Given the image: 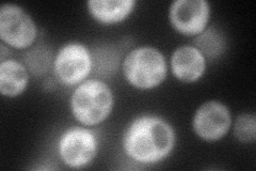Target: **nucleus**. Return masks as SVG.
Listing matches in <instances>:
<instances>
[{
	"instance_id": "obj_1",
	"label": "nucleus",
	"mask_w": 256,
	"mask_h": 171,
	"mask_svg": "<svg viewBox=\"0 0 256 171\" xmlns=\"http://www.w3.org/2000/svg\"><path fill=\"white\" fill-rule=\"evenodd\" d=\"M175 133L168 122L156 116L134 119L125 132L123 145L126 154L136 161L153 164L171 153Z\"/></svg>"
},
{
	"instance_id": "obj_2",
	"label": "nucleus",
	"mask_w": 256,
	"mask_h": 171,
	"mask_svg": "<svg viewBox=\"0 0 256 171\" xmlns=\"http://www.w3.org/2000/svg\"><path fill=\"white\" fill-rule=\"evenodd\" d=\"M114 95L109 87L98 79H89L79 85L72 95L70 107L74 117L84 125L100 123L112 110Z\"/></svg>"
},
{
	"instance_id": "obj_3",
	"label": "nucleus",
	"mask_w": 256,
	"mask_h": 171,
	"mask_svg": "<svg viewBox=\"0 0 256 171\" xmlns=\"http://www.w3.org/2000/svg\"><path fill=\"white\" fill-rule=\"evenodd\" d=\"M166 62L164 55L154 47L136 48L126 56L123 73L128 83L139 89H153L166 76Z\"/></svg>"
},
{
	"instance_id": "obj_4",
	"label": "nucleus",
	"mask_w": 256,
	"mask_h": 171,
	"mask_svg": "<svg viewBox=\"0 0 256 171\" xmlns=\"http://www.w3.org/2000/svg\"><path fill=\"white\" fill-rule=\"evenodd\" d=\"M0 38L15 48H26L34 44L36 26L20 6L6 4L0 8Z\"/></svg>"
},
{
	"instance_id": "obj_5",
	"label": "nucleus",
	"mask_w": 256,
	"mask_h": 171,
	"mask_svg": "<svg viewBox=\"0 0 256 171\" xmlns=\"http://www.w3.org/2000/svg\"><path fill=\"white\" fill-rule=\"evenodd\" d=\"M60 157L72 168H80L91 162L98 151L95 135L84 127H70L64 133L58 144Z\"/></svg>"
},
{
	"instance_id": "obj_6",
	"label": "nucleus",
	"mask_w": 256,
	"mask_h": 171,
	"mask_svg": "<svg viewBox=\"0 0 256 171\" xmlns=\"http://www.w3.org/2000/svg\"><path fill=\"white\" fill-rule=\"evenodd\" d=\"M92 70V56L80 43H68L59 51L54 71L63 84L73 86L82 81Z\"/></svg>"
},
{
	"instance_id": "obj_7",
	"label": "nucleus",
	"mask_w": 256,
	"mask_h": 171,
	"mask_svg": "<svg viewBox=\"0 0 256 171\" xmlns=\"http://www.w3.org/2000/svg\"><path fill=\"white\" fill-rule=\"evenodd\" d=\"M210 8L206 0H176L170 7L172 26L185 36L200 35L207 25Z\"/></svg>"
},
{
	"instance_id": "obj_8",
	"label": "nucleus",
	"mask_w": 256,
	"mask_h": 171,
	"mask_svg": "<svg viewBox=\"0 0 256 171\" xmlns=\"http://www.w3.org/2000/svg\"><path fill=\"white\" fill-rule=\"evenodd\" d=\"M230 123V113L226 106L217 101H210L196 110L194 129L203 140L216 141L228 133Z\"/></svg>"
},
{
	"instance_id": "obj_9",
	"label": "nucleus",
	"mask_w": 256,
	"mask_h": 171,
	"mask_svg": "<svg viewBox=\"0 0 256 171\" xmlns=\"http://www.w3.org/2000/svg\"><path fill=\"white\" fill-rule=\"evenodd\" d=\"M172 72L184 83H194L205 72V57L194 46L184 45L176 48L171 58Z\"/></svg>"
},
{
	"instance_id": "obj_10",
	"label": "nucleus",
	"mask_w": 256,
	"mask_h": 171,
	"mask_svg": "<svg viewBox=\"0 0 256 171\" xmlns=\"http://www.w3.org/2000/svg\"><path fill=\"white\" fill-rule=\"evenodd\" d=\"M26 67L15 60H4L0 64V92L4 96L14 97L22 94L28 85Z\"/></svg>"
},
{
	"instance_id": "obj_11",
	"label": "nucleus",
	"mask_w": 256,
	"mask_h": 171,
	"mask_svg": "<svg viewBox=\"0 0 256 171\" xmlns=\"http://www.w3.org/2000/svg\"><path fill=\"white\" fill-rule=\"evenodd\" d=\"M134 7V0H91L88 8L93 18L102 24L122 22Z\"/></svg>"
},
{
	"instance_id": "obj_12",
	"label": "nucleus",
	"mask_w": 256,
	"mask_h": 171,
	"mask_svg": "<svg viewBox=\"0 0 256 171\" xmlns=\"http://www.w3.org/2000/svg\"><path fill=\"white\" fill-rule=\"evenodd\" d=\"M226 38L216 27L203 30L194 39V47L208 59H217L226 51Z\"/></svg>"
},
{
	"instance_id": "obj_13",
	"label": "nucleus",
	"mask_w": 256,
	"mask_h": 171,
	"mask_svg": "<svg viewBox=\"0 0 256 171\" xmlns=\"http://www.w3.org/2000/svg\"><path fill=\"white\" fill-rule=\"evenodd\" d=\"M92 68L96 75L102 77L114 76L120 66L121 56L112 46H100L92 53Z\"/></svg>"
},
{
	"instance_id": "obj_14",
	"label": "nucleus",
	"mask_w": 256,
	"mask_h": 171,
	"mask_svg": "<svg viewBox=\"0 0 256 171\" xmlns=\"http://www.w3.org/2000/svg\"><path fill=\"white\" fill-rule=\"evenodd\" d=\"M27 69L36 76H41L50 70L52 64V53L44 45H36L24 56Z\"/></svg>"
},
{
	"instance_id": "obj_15",
	"label": "nucleus",
	"mask_w": 256,
	"mask_h": 171,
	"mask_svg": "<svg viewBox=\"0 0 256 171\" xmlns=\"http://www.w3.org/2000/svg\"><path fill=\"white\" fill-rule=\"evenodd\" d=\"M235 137L244 143L255 141L256 138V118L252 113H242L235 123Z\"/></svg>"
}]
</instances>
